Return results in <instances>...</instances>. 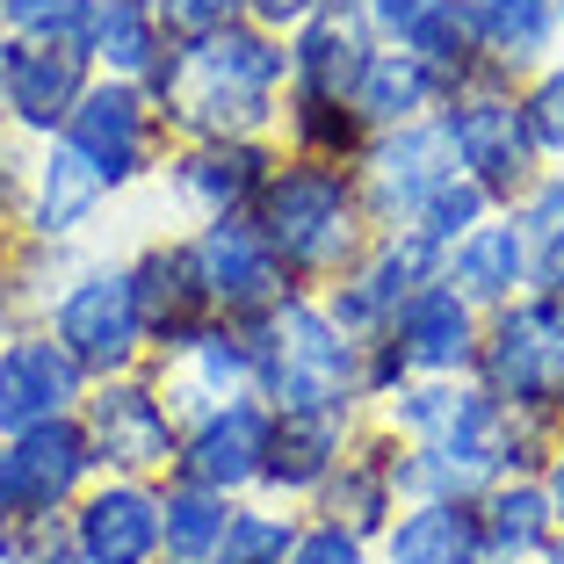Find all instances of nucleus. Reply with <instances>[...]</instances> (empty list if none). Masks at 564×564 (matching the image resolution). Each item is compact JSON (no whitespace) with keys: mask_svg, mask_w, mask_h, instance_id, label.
<instances>
[{"mask_svg":"<svg viewBox=\"0 0 564 564\" xmlns=\"http://www.w3.org/2000/svg\"><path fill=\"white\" fill-rule=\"evenodd\" d=\"M160 564H182V557H160Z\"/></svg>","mask_w":564,"mask_h":564,"instance_id":"52","label":"nucleus"},{"mask_svg":"<svg viewBox=\"0 0 564 564\" xmlns=\"http://www.w3.org/2000/svg\"><path fill=\"white\" fill-rule=\"evenodd\" d=\"M326 0H247V15L261 22V30H275V36H290L304 15H318Z\"/></svg>","mask_w":564,"mask_h":564,"instance_id":"44","label":"nucleus"},{"mask_svg":"<svg viewBox=\"0 0 564 564\" xmlns=\"http://www.w3.org/2000/svg\"><path fill=\"white\" fill-rule=\"evenodd\" d=\"M369 420L405 448L413 499H478L514 470H543V456L557 448V434L507 413L478 377H413Z\"/></svg>","mask_w":564,"mask_h":564,"instance_id":"1","label":"nucleus"},{"mask_svg":"<svg viewBox=\"0 0 564 564\" xmlns=\"http://www.w3.org/2000/svg\"><path fill=\"white\" fill-rule=\"evenodd\" d=\"M543 564H564V535H557V543H550V557Z\"/></svg>","mask_w":564,"mask_h":564,"instance_id":"50","label":"nucleus"},{"mask_svg":"<svg viewBox=\"0 0 564 564\" xmlns=\"http://www.w3.org/2000/svg\"><path fill=\"white\" fill-rule=\"evenodd\" d=\"M160 22L174 36H210V30L247 22V0H160Z\"/></svg>","mask_w":564,"mask_h":564,"instance_id":"41","label":"nucleus"},{"mask_svg":"<svg viewBox=\"0 0 564 564\" xmlns=\"http://www.w3.org/2000/svg\"><path fill=\"white\" fill-rule=\"evenodd\" d=\"M275 138H174L152 174L160 225H210V217H247L261 182L275 174Z\"/></svg>","mask_w":564,"mask_h":564,"instance_id":"9","label":"nucleus"},{"mask_svg":"<svg viewBox=\"0 0 564 564\" xmlns=\"http://www.w3.org/2000/svg\"><path fill=\"white\" fill-rule=\"evenodd\" d=\"M282 44H290V95L348 101L355 80H362V66H369V51H377V30H369L362 0H326V8L304 15Z\"/></svg>","mask_w":564,"mask_h":564,"instance_id":"23","label":"nucleus"},{"mask_svg":"<svg viewBox=\"0 0 564 564\" xmlns=\"http://www.w3.org/2000/svg\"><path fill=\"white\" fill-rule=\"evenodd\" d=\"M514 225L529 232L535 290H564V166H543L514 203Z\"/></svg>","mask_w":564,"mask_h":564,"instance_id":"36","label":"nucleus"},{"mask_svg":"<svg viewBox=\"0 0 564 564\" xmlns=\"http://www.w3.org/2000/svg\"><path fill=\"white\" fill-rule=\"evenodd\" d=\"M95 87V58L73 36H0V123L22 145H51Z\"/></svg>","mask_w":564,"mask_h":564,"instance_id":"12","label":"nucleus"},{"mask_svg":"<svg viewBox=\"0 0 564 564\" xmlns=\"http://www.w3.org/2000/svg\"><path fill=\"white\" fill-rule=\"evenodd\" d=\"M22 326V297H15V232L0 239V333Z\"/></svg>","mask_w":564,"mask_h":564,"instance_id":"45","label":"nucleus"},{"mask_svg":"<svg viewBox=\"0 0 564 564\" xmlns=\"http://www.w3.org/2000/svg\"><path fill=\"white\" fill-rule=\"evenodd\" d=\"M557 36H564V0H557Z\"/></svg>","mask_w":564,"mask_h":564,"instance_id":"51","label":"nucleus"},{"mask_svg":"<svg viewBox=\"0 0 564 564\" xmlns=\"http://www.w3.org/2000/svg\"><path fill=\"white\" fill-rule=\"evenodd\" d=\"M290 564H383V557H377L369 535L340 529V521L304 514V535H297V550H290Z\"/></svg>","mask_w":564,"mask_h":564,"instance_id":"40","label":"nucleus"},{"mask_svg":"<svg viewBox=\"0 0 564 564\" xmlns=\"http://www.w3.org/2000/svg\"><path fill=\"white\" fill-rule=\"evenodd\" d=\"M247 355H253V399L268 413H355V420H369L362 340H348V333L333 326L318 290H290L261 318H247Z\"/></svg>","mask_w":564,"mask_h":564,"instance_id":"4","label":"nucleus"},{"mask_svg":"<svg viewBox=\"0 0 564 564\" xmlns=\"http://www.w3.org/2000/svg\"><path fill=\"white\" fill-rule=\"evenodd\" d=\"M369 8V30L377 44H399V51H420L434 73L464 87L478 73V36H470V8L464 0H362Z\"/></svg>","mask_w":564,"mask_h":564,"instance_id":"28","label":"nucleus"},{"mask_svg":"<svg viewBox=\"0 0 564 564\" xmlns=\"http://www.w3.org/2000/svg\"><path fill=\"white\" fill-rule=\"evenodd\" d=\"M383 340L399 348V362L413 369V377H478L485 312L448 275H434L399 304V318L383 326Z\"/></svg>","mask_w":564,"mask_h":564,"instance_id":"19","label":"nucleus"},{"mask_svg":"<svg viewBox=\"0 0 564 564\" xmlns=\"http://www.w3.org/2000/svg\"><path fill=\"white\" fill-rule=\"evenodd\" d=\"M448 95H456V80H448V73H434L420 51L377 44L348 101H355V117H362L369 131H399V123L442 117V101H448Z\"/></svg>","mask_w":564,"mask_h":564,"instance_id":"30","label":"nucleus"},{"mask_svg":"<svg viewBox=\"0 0 564 564\" xmlns=\"http://www.w3.org/2000/svg\"><path fill=\"white\" fill-rule=\"evenodd\" d=\"M0 564H22V543H15V521L0 529Z\"/></svg>","mask_w":564,"mask_h":564,"instance_id":"48","label":"nucleus"},{"mask_svg":"<svg viewBox=\"0 0 564 564\" xmlns=\"http://www.w3.org/2000/svg\"><path fill=\"white\" fill-rule=\"evenodd\" d=\"M87 383L95 377L51 340L44 318L8 326L0 333V442H15L30 427H51V420H73L87 399Z\"/></svg>","mask_w":564,"mask_h":564,"instance_id":"16","label":"nucleus"},{"mask_svg":"<svg viewBox=\"0 0 564 564\" xmlns=\"http://www.w3.org/2000/svg\"><path fill=\"white\" fill-rule=\"evenodd\" d=\"M80 427L95 442V464L109 478H166L174 448H182V413L166 405L160 377L131 369V377H95L80 399Z\"/></svg>","mask_w":564,"mask_h":564,"instance_id":"10","label":"nucleus"},{"mask_svg":"<svg viewBox=\"0 0 564 564\" xmlns=\"http://www.w3.org/2000/svg\"><path fill=\"white\" fill-rule=\"evenodd\" d=\"M22 166H30V145H22V138L0 123V239L15 232V210H22Z\"/></svg>","mask_w":564,"mask_h":564,"instance_id":"43","label":"nucleus"},{"mask_svg":"<svg viewBox=\"0 0 564 564\" xmlns=\"http://www.w3.org/2000/svg\"><path fill=\"white\" fill-rule=\"evenodd\" d=\"M405 499H413V485H405V448L391 442L377 420H362V434L348 442V456H340L333 478L318 485L312 514L318 521H340V529H355V535L377 543V535L405 514Z\"/></svg>","mask_w":564,"mask_h":564,"instance_id":"20","label":"nucleus"},{"mask_svg":"<svg viewBox=\"0 0 564 564\" xmlns=\"http://www.w3.org/2000/svg\"><path fill=\"white\" fill-rule=\"evenodd\" d=\"M95 247H51V239H22L15 232V297H22V318H44V304L66 290V275L87 261Z\"/></svg>","mask_w":564,"mask_h":564,"instance_id":"37","label":"nucleus"},{"mask_svg":"<svg viewBox=\"0 0 564 564\" xmlns=\"http://www.w3.org/2000/svg\"><path fill=\"white\" fill-rule=\"evenodd\" d=\"M58 138H66L101 182H109V196H117V203L138 196V188H152L166 145H174L166 123H160L152 87L145 80H109V73H95V87L80 95V109L66 117V131H58Z\"/></svg>","mask_w":564,"mask_h":564,"instance_id":"8","label":"nucleus"},{"mask_svg":"<svg viewBox=\"0 0 564 564\" xmlns=\"http://www.w3.org/2000/svg\"><path fill=\"white\" fill-rule=\"evenodd\" d=\"M383 564H485L478 499H405V514L377 535Z\"/></svg>","mask_w":564,"mask_h":564,"instance_id":"32","label":"nucleus"},{"mask_svg":"<svg viewBox=\"0 0 564 564\" xmlns=\"http://www.w3.org/2000/svg\"><path fill=\"white\" fill-rule=\"evenodd\" d=\"M434 275H442V247H434L427 232H377L348 275L318 290V304L333 312V326L348 333V340H377V333L399 318V304Z\"/></svg>","mask_w":564,"mask_h":564,"instance_id":"15","label":"nucleus"},{"mask_svg":"<svg viewBox=\"0 0 564 564\" xmlns=\"http://www.w3.org/2000/svg\"><path fill=\"white\" fill-rule=\"evenodd\" d=\"M405 383H413V369L399 362V348H391L383 333H377V340H362V405H369V413H377V405H391Z\"/></svg>","mask_w":564,"mask_h":564,"instance_id":"42","label":"nucleus"},{"mask_svg":"<svg viewBox=\"0 0 564 564\" xmlns=\"http://www.w3.org/2000/svg\"><path fill=\"white\" fill-rule=\"evenodd\" d=\"M557 543V514L535 470H514L478 492V557L485 564H543Z\"/></svg>","mask_w":564,"mask_h":564,"instance_id":"31","label":"nucleus"},{"mask_svg":"<svg viewBox=\"0 0 564 564\" xmlns=\"http://www.w3.org/2000/svg\"><path fill=\"white\" fill-rule=\"evenodd\" d=\"M174 232H182L188 275H196L203 312H210V318L247 326V318H261L268 304H282L290 290H297L253 217H210V225H174Z\"/></svg>","mask_w":564,"mask_h":564,"instance_id":"11","label":"nucleus"},{"mask_svg":"<svg viewBox=\"0 0 564 564\" xmlns=\"http://www.w3.org/2000/svg\"><path fill=\"white\" fill-rule=\"evenodd\" d=\"M123 268H131V290H138V318H145V340L152 355H166L182 333H196L203 318V290L188 275V253H182V232L174 225H152L123 247Z\"/></svg>","mask_w":564,"mask_h":564,"instance_id":"24","label":"nucleus"},{"mask_svg":"<svg viewBox=\"0 0 564 564\" xmlns=\"http://www.w3.org/2000/svg\"><path fill=\"white\" fill-rule=\"evenodd\" d=\"M152 377H160L166 405L182 420L210 413L225 399H247L253 391V355H247V326L232 318H203L196 333H182L166 355H152Z\"/></svg>","mask_w":564,"mask_h":564,"instance_id":"22","label":"nucleus"},{"mask_svg":"<svg viewBox=\"0 0 564 564\" xmlns=\"http://www.w3.org/2000/svg\"><path fill=\"white\" fill-rule=\"evenodd\" d=\"M109 210H117L109 182H101L66 138L30 145V166H22V210H15V232L22 239H51V247H101Z\"/></svg>","mask_w":564,"mask_h":564,"instance_id":"14","label":"nucleus"},{"mask_svg":"<svg viewBox=\"0 0 564 564\" xmlns=\"http://www.w3.org/2000/svg\"><path fill=\"white\" fill-rule=\"evenodd\" d=\"M521 101H529V131L543 145V166H564V51L521 80Z\"/></svg>","mask_w":564,"mask_h":564,"instance_id":"39","label":"nucleus"},{"mask_svg":"<svg viewBox=\"0 0 564 564\" xmlns=\"http://www.w3.org/2000/svg\"><path fill=\"white\" fill-rule=\"evenodd\" d=\"M355 434H362V420H355V413H275L261 499H282V507H304V514H312L318 485L333 478V464L348 456Z\"/></svg>","mask_w":564,"mask_h":564,"instance_id":"25","label":"nucleus"},{"mask_svg":"<svg viewBox=\"0 0 564 564\" xmlns=\"http://www.w3.org/2000/svg\"><path fill=\"white\" fill-rule=\"evenodd\" d=\"M442 275L456 282L478 312H499V304H514L521 290H535L529 232L514 225V210H492L485 225H470V232L442 253Z\"/></svg>","mask_w":564,"mask_h":564,"instance_id":"27","label":"nucleus"},{"mask_svg":"<svg viewBox=\"0 0 564 564\" xmlns=\"http://www.w3.org/2000/svg\"><path fill=\"white\" fill-rule=\"evenodd\" d=\"M8 478H15V521H66L73 499L101 478L80 413L15 434V442H8Z\"/></svg>","mask_w":564,"mask_h":564,"instance_id":"21","label":"nucleus"},{"mask_svg":"<svg viewBox=\"0 0 564 564\" xmlns=\"http://www.w3.org/2000/svg\"><path fill=\"white\" fill-rule=\"evenodd\" d=\"M15 521V478H8V442H0V529Z\"/></svg>","mask_w":564,"mask_h":564,"instance_id":"47","label":"nucleus"},{"mask_svg":"<svg viewBox=\"0 0 564 564\" xmlns=\"http://www.w3.org/2000/svg\"><path fill=\"white\" fill-rule=\"evenodd\" d=\"M66 550L87 564H160V478H109L101 470L66 514Z\"/></svg>","mask_w":564,"mask_h":564,"instance_id":"18","label":"nucleus"},{"mask_svg":"<svg viewBox=\"0 0 564 564\" xmlns=\"http://www.w3.org/2000/svg\"><path fill=\"white\" fill-rule=\"evenodd\" d=\"M470 36H478V73L529 80L564 51L557 36V0H464Z\"/></svg>","mask_w":564,"mask_h":564,"instance_id":"29","label":"nucleus"},{"mask_svg":"<svg viewBox=\"0 0 564 564\" xmlns=\"http://www.w3.org/2000/svg\"><path fill=\"white\" fill-rule=\"evenodd\" d=\"M442 131H448V145H456V166H464L499 210H514L521 188L543 174V145H535V131H529L521 80L470 73V80L442 101Z\"/></svg>","mask_w":564,"mask_h":564,"instance_id":"7","label":"nucleus"},{"mask_svg":"<svg viewBox=\"0 0 564 564\" xmlns=\"http://www.w3.org/2000/svg\"><path fill=\"white\" fill-rule=\"evenodd\" d=\"M73 44L109 80H152L166 66V51H174V30L160 22V0H80Z\"/></svg>","mask_w":564,"mask_h":564,"instance_id":"26","label":"nucleus"},{"mask_svg":"<svg viewBox=\"0 0 564 564\" xmlns=\"http://www.w3.org/2000/svg\"><path fill=\"white\" fill-rule=\"evenodd\" d=\"M44 564H87V557H73V550H51V557Z\"/></svg>","mask_w":564,"mask_h":564,"instance_id":"49","label":"nucleus"},{"mask_svg":"<svg viewBox=\"0 0 564 564\" xmlns=\"http://www.w3.org/2000/svg\"><path fill=\"white\" fill-rule=\"evenodd\" d=\"M304 535V507H282V499H239L232 521H225V543H217L210 564H290Z\"/></svg>","mask_w":564,"mask_h":564,"instance_id":"35","label":"nucleus"},{"mask_svg":"<svg viewBox=\"0 0 564 564\" xmlns=\"http://www.w3.org/2000/svg\"><path fill=\"white\" fill-rule=\"evenodd\" d=\"M362 174V196L377 210V232H413L420 210L434 203V188L456 182V145H448L442 117H420V123H399V131H377L355 160Z\"/></svg>","mask_w":564,"mask_h":564,"instance_id":"13","label":"nucleus"},{"mask_svg":"<svg viewBox=\"0 0 564 564\" xmlns=\"http://www.w3.org/2000/svg\"><path fill=\"white\" fill-rule=\"evenodd\" d=\"M535 478H543V492H550V514H557V535H564V434H557V448L543 456V470H535Z\"/></svg>","mask_w":564,"mask_h":564,"instance_id":"46","label":"nucleus"},{"mask_svg":"<svg viewBox=\"0 0 564 564\" xmlns=\"http://www.w3.org/2000/svg\"><path fill=\"white\" fill-rule=\"evenodd\" d=\"M44 326L87 377H131V369L152 362V340H145V318H138V290H131V268H123V247L87 253V261L66 275V290L44 304Z\"/></svg>","mask_w":564,"mask_h":564,"instance_id":"6","label":"nucleus"},{"mask_svg":"<svg viewBox=\"0 0 564 564\" xmlns=\"http://www.w3.org/2000/svg\"><path fill=\"white\" fill-rule=\"evenodd\" d=\"M232 507H239V499L210 492V485L160 478V535H166L160 557L210 564V557H217V543H225V521H232Z\"/></svg>","mask_w":564,"mask_h":564,"instance_id":"33","label":"nucleus"},{"mask_svg":"<svg viewBox=\"0 0 564 564\" xmlns=\"http://www.w3.org/2000/svg\"><path fill=\"white\" fill-rule=\"evenodd\" d=\"M268 434H275V413L261 399H225L210 413L182 420V448H174V470L166 478H188V485H210L225 499H253L261 492V470H268Z\"/></svg>","mask_w":564,"mask_h":564,"instance_id":"17","label":"nucleus"},{"mask_svg":"<svg viewBox=\"0 0 564 564\" xmlns=\"http://www.w3.org/2000/svg\"><path fill=\"white\" fill-rule=\"evenodd\" d=\"M492 210H499V203L485 196V188L470 182V174H456V182H442V188H434V203H427V210H420V225H413V232H427L434 247L448 253V247H456V239L470 232V225H485V217H492Z\"/></svg>","mask_w":564,"mask_h":564,"instance_id":"38","label":"nucleus"},{"mask_svg":"<svg viewBox=\"0 0 564 564\" xmlns=\"http://www.w3.org/2000/svg\"><path fill=\"white\" fill-rule=\"evenodd\" d=\"M478 383L529 427L564 434V290H521L485 312Z\"/></svg>","mask_w":564,"mask_h":564,"instance_id":"5","label":"nucleus"},{"mask_svg":"<svg viewBox=\"0 0 564 564\" xmlns=\"http://www.w3.org/2000/svg\"><path fill=\"white\" fill-rule=\"evenodd\" d=\"M145 87L166 138H275L290 101V44L253 15L210 36H174Z\"/></svg>","mask_w":564,"mask_h":564,"instance_id":"2","label":"nucleus"},{"mask_svg":"<svg viewBox=\"0 0 564 564\" xmlns=\"http://www.w3.org/2000/svg\"><path fill=\"white\" fill-rule=\"evenodd\" d=\"M369 138H377V131L355 117V101H304V95L282 101V131H275V145H282V152H297V160H340V166H355Z\"/></svg>","mask_w":564,"mask_h":564,"instance_id":"34","label":"nucleus"},{"mask_svg":"<svg viewBox=\"0 0 564 564\" xmlns=\"http://www.w3.org/2000/svg\"><path fill=\"white\" fill-rule=\"evenodd\" d=\"M247 217L261 225V239L275 247V261L290 268L297 290L340 282L377 239V210L362 196V174L340 160H297V152L275 160V174L261 182Z\"/></svg>","mask_w":564,"mask_h":564,"instance_id":"3","label":"nucleus"}]
</instances>
